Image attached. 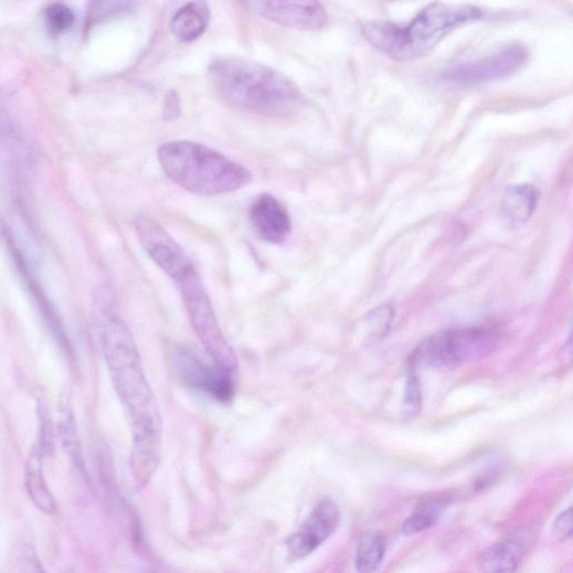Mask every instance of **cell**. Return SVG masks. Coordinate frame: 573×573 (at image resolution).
<instances>
[{
	"instance_id": "obj_13",
	"label": "cell",
	"mask_w": 573,
	"mask_h": 573,
	"mask_svg": "<svg viewBox=\"0 0 573 573\" xmlns=\"http://www.w3.org/2000/svg\"><path fill=\"white\" fill-rule=\"evenodd\" d=\"M251 221L256 233L272 244L285 243L291 233L287 209L274 195L264 193L252 204Z\"/></svg>"
},
{
	"instance_id": "obj_17",
	"label": "cell",
	"mask_w": 573,
	"mask_h": 573,
	"mask_svg": "<svg viewBox=\"0 0 573 573\" xmlns=\"http://www.w3.org/2000/svg\"><path fill=\"white\" fill-rule=\"evenodd\" d=\"M44 453V449L38 443L26 465L25 485L28 495L34 506L45 514H54L57 507L43 474Z\"/></svg>"
},
{
	"instance_id": "obj_25",
	"label": "cell",
	"mask_w": 573,
	"mask_h": 573,
	"mask_svg": "<svg viewBox=\"0 0 573 573\" xmlns=\"http://www.w3.org/2000/svg\"><path fill=\"white\" fill-rule=\"evenodd\" d=\"M181 98L177 92H170L162 106V117L167 121L176 120L181 115Z\"/></svg>"
},
{
	"instance_id": "obj_24",
	"label": "cell",
	"mask_w": 573,
	"mask_h": 573,
	"mask_svg": "<svg viewBox=\"0 0 573 573\" xmlns=\"http://www.w3.org/2000/svg\"><path fill=\"white\" fill-rule=\"evenodd\" d=\"M554 535L560 541H566L572 538V508L562 512L555 520L553 526Z\"/></svg>"
},
{
	"instance_id": "obj_3",
	"label": "cell",
	"mask_w": 573,
	"mask_h": 573,
	"mask_svg": "<svg viewBox=\"0 0 573 573\" xmlns=\"http://www.w3.org/2000/svg\"><path fill=\"white\" fill-rule=\"evenodd\" d=\"M481 17L482 12L475 7L434 3L405 25L374 21L365 23L362 31L375 49L391 59L414 61L431 53L457 28Z\"/></svg>"
},
{
	"instance_id": "obj_11",
	"label": "cell",
	"mask_w": 573,
	"mask_h": 573,
	"mask_svg": "<svg viewBox=\"0 0 573 573\" xmlns=\"http://www.w3.org/2000/svg\"><path fill=\"white\" fill-rule=\"evenodd\" d=\"M341 510L331 499L319 501L299 529L286 541L287 558L297 562L312 554L337 531Z\"/></svg>"
},
{
	"instance_id": "obj_8",
	"label": "cell",
	"mask_w": 573,
	"mask_h": 573,
	"mask_svg": "<svg viewBox=\"0 0 573 573\" xmlns=\"http://www.w3.org/2000/svg\"><path fill=\"white\" fill-rule=\"evenodd\" d=\"M171 361L176 374L184 385L222 403H229L234 396V375L215 363L208 364L192 349L177 346L172 350Z\"/></svg>"
},
{
	"instance_id": "obj_7",
	"label": "cell",
	"mask_w": 573,
	"mask_h": 573,
	"mask_svg": "<svg viewBox=\"0 0 573 573\" xmlns=\"http://www.w3.org/2000/svg\"><path fill=\"white\" fill-rule=\"evenodd\" d=\"M135 230L148 257L178 285L198 274L181 245L152 217L138 215Z\"/></svg>"
},
{
	"instance_id": "obj_6",
	"label": "cell",
	"mask_w": 573,
	"mask_h": 573,
	"mask_svg": "<svg viewBox=\"0 0 573 573\" xmlns=\"http://www.w3.org/2000/svg\"><path fill=\"white\" fill-rule=\"evenodd\" d=\"M193 330L213 363L235 375L237 358L222 333L211 299L198 274L178 285Z\"/></svg>"
},
{
	"instance_id": "obj_26",
	"label": "cell",
	"mask_w": 573,
	"mask_h": 573,
	"mask_svg": "<svg viewBox=\"0 0 573 573\" xmlns=\"http://www.w3.org/2000/svg\"><path fill=\"white\" fill-rule=\"evenodd\" d=\"M131 7V0H102L97 8L98 17H107L113 13L126 11Z\"/></svg>"
},
{
	"instance_id": "obj_9",
	"label": "cell",
	"mask_w": 573,
	"mask_h": 573,
	"mask_svg": "<svg viewBox=\"0 0 573 573\" xmlns=\"http://www.w3.org/2000/svg\"><path fill=\"white\" fill-rule=\"evenodd\" d=\"M528 61V52L522 46H509L496 54L465 62L449 67L443 78L459 87H473L506 78L518 72Z\"/></svg>"
},
{
	"instance_id": "obj_5",
	"label": "cell",
	"mask_w": 573,
	"mask_h": 573,
	"mask_svg": "<svg viewBox=\"0 0 573 573\" xmlns=\"http://www.w3.org/2000/svg\"><path fill=\"white\" fill-rule=\"evenodd\" d=\"M500 333L495 327L477 326L438 332L423 341L411 363L437 370H454L495 352Z\"/></svg>"
},
{
	"instance_id": "obj_14",
	"label": "cell",
	"mask_w": 573,
	"mask_h": 573,
	"mask_svg": "<svg viewBox=\"0 0 573 573\" xmlns=\"http://www.w3.org/2000/svg\"><path fill=\"white\" fill-rule=\"evenodd\" d=\"M528 539V533L519 531L490 547L480 556V570L484 572H514L527 552Z\"/></svg>"
},
{
	"instance_id": "obj_1",
	"label": "cell",
	"mask_w": 573,
	"mask_h": 573,
	"mask_svg": "<svg viewBox=\"0 0 573 573\" xmlns=\"http://www.w3.org/2000/svg\"><path fill=\"white\" fill-rule=\"evenodd\" d=\"M96 329L115 390L125 407L132 433L131 469L139 487L156 473L162 446V421L147 380L140 354L126 322L116 311L112 291L94 295Z\"/></svg>"
},
{
	"instance_id": "obj_23",
	"label": "cell",
	"mask_w": 573,
	"mask_h": 573,
	"mask_svg": "<svg viewBox=\"0 0 573 573\" xmlns=\"http://www.w3.org/2000/svg\"><path fill=\"white\" fill-rule=\"evenodd\" d=\"M46 25L52 35H60L70 30L75 21L74 13L63 4H54L45 11Z\"/></svg>"
},
{
	"instance_id": "obj_19",
	"label": "cell",
	"mask_w": 573,
	"mask_h": 573,
	"mask_svg": "<svg viewBox=\"0 0 573 573\" xmlns=\"http://www.w3.org/2000/svg\"><path fill=\"white\" fill-rule=\"evenodd\" d=\"M386 543L379 532L365 534L359 543L356 556V565L359 572L369 573L375 571L383 561Z\"/></svg>"
},
{
	"instance_id": "obj_10",
	"label": "cell",
	"mask_w": 573,
	"mask_h": 573,
	"mask_svg": "<svg viewBox=\"0 0 573 573\" xmlns=\"http://www.w3.org/2000/svg\"><path fill=\"white\" fill-rule=\"evenodd\" d=\"M254 14L272 23L300 31H318L327 20L320 0H240Z\"/></svg>"
},
{
	"instance_id": "obj_2",
	"label": "cell",
	"mask_w": 573,
	"mask_h": 573,
	"mask_svg": "<svg viewBox=\"0 0 573 573\" xmlns=\"http://www.w3.org/2000/svg\"><path fill=\"white\" fill-rule=\"evenodd\" d=\"M209 74L220 98L229 106L272 118H293L305 107L300 91L284 74L257 62L220 56Z\"/></svg>"
},
{
	"instance_id": "obj_18",
	"label": "cell",
	"mask_w": 573,
	"mask_h": 573,
	"mask_svg": "<svg viewBox=\"0 0 573 573\" xmlns=\"http://www.w3.org/2000/svg\"><path fill=\"white\" fill-rule=\"evenodd\" d=\"M59 429L62 444L66 450L71 463L82 477L88 479V473L82 455L79 437L77 434L76 423L70 405H63L60 413Z\"/></svg>"
},
{
	"instance_id": "obj_15",
	"label": "cell",
	"mask_w": 573,
	"mask_h": 573,
	"mask_svg": "<svg viewBox=\"0 0 573 573\" xmlns=\"http://www.w3.org/2000/svg\"><path fill=\"white\" fill-rule=\"evenodd\" d=\"M539 200V191L530 184L510 188L501 203V216L510 230L523 226L532 216Z\"/></svg>"
},
{
	"instance_id": "obj_16",
	"label": "cell",
	"mask_w": 573,
	"mask_h": 573,
	"mask_svg": "<svg viewBox=\"0 0 573 573\" xmlns=\"http://www.w3.org/2000/svg\"><path fill=\"white\" fill-rule=\"evenodd\" d=\"M210 18V9L204 0H193L173 17L171 33L181 43H192L205 33Z\"/></svg>"
},
{
	"instance_id": "obj_4",
	"label": "cell",
	"mask_w": 573,
	"mask_h": 573,
	"mask_svg": "<svg viewBox=\"0 0 573 573\" xmlns=\"http://www.w3.org/2000/svg\"><path fill=\"white\" fill-rule=\"evenodd\" d=\"M158 160L171 181L199 195L232 193L253 181L252 172L242 163L190 140L162 144L158 149Z\"/></svg>"
},
{
	"instance_id": "obj_21",
	"label": "cell",
	"mask_w": 573,
	"mask_h": 573,
	"mask_svg": "<svg viewBox=\"0 0 573 573\" xmlns=\"http://www.w3.org/2000/svg\"><path fill=\"white\" fill-rule=\"evenodd\" d=\"M394 314V307L391 304H384L367 315L365 327L371 341H380L386 336Z\"/></svg>"
},
{
	"instance_id": "obj_22",
	"label": "cell",
	"mask_w": 573,
	"mask_h": 573,
	"mask_svg": "<svg viewBox=\"0 0 573 573\" xmlns=\"http://www.w3.org/2000/svg\"><path fill=\"white\" fill-rule=\"evenodd\" d=\"M404 412L406 415L414 417L418 415L423 406V392L420 379L416 374L415 367L408 369L406 386L404 393Z\"/></svg>"
},
{
	"instance_id": "obj_20",
	"label": "cell",
	"mask_w": 573,
	"mask_h": 573,
	"mask_svg": "<svg viewBox=\"0 0 573 573\" xmlns=\"http://www.w3.org/2000/svg\"><path fill=\"white\" fill-rule=\"evenodd\" d=\"M445 512V505L441 500H429L423 503L402 526V533L414 535L433 528Z\"/></svg>"
},
{
	"instance_id": "obj_12",
	"label": "cell",
	"mask_w": 573,
	"mask_h": 573,
	"mask_svg": "<svg viewBox=\"0 0 573 573\" xmlns=\"http://www.w3.org/2000/svg\"><path fill=\"white\" fill-rule=\"evenodd\" d=\"M3 236L7 242V247L14 261V264L20 272V275L29 288L36 307L47 326V330L56 340V342L65 350L71 353V344L67 339L64 325L57 311L55 310L52 301L47 298L43 287L35 274L34 267L29 258H26L24 252L18 244V240L13 231L8 226H3Z\"/></svg>"
}]
</instances>
